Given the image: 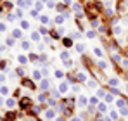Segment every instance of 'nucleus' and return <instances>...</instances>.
I'll list each match as a JSON object with an SVG mask.
<instances>
[{"instance_id": "obj_28", "label": "nucleus", "mask_w": 128, "mask_h": 121, "mask_svg": "<svg viewBox=\"0 0 128 121\" xmlns=\"http://www.w3.org/2000/svg\"><path fill=\"white\" fill-rule=\"evenodd\" d=\"M116 105H118V107H123V105H126V102H125V100H121V99H119V100L116 102Z\"/></svg>"}, {"instance_id": "obj_20", "label": "nucleus", "mask_w": 128, "mask_h": 121, "mask_svg": "<svg viewBox=\"0 0 128 121\" xmlns=\"http://www.w3.org/2000/svg\"><path fill=\"white\" fill-rule=\"evenodd\" d=\"M0 94H2V95H7V94H9V88H7V87H2V88H0Z\"/></svg>"}, {"instance_id": "obj_14", "label": "nucleus", "mask_w": 128, "mask_h": 121, "mask_svg": "<svg viewBox=\"0 0 128 121\" xmlns=\"http://www.w3.org/2000/svg\"><path fill=\"white\" fill-rule=\"evenodd\" d=\"M64 23V16H57L56 17V24H62Z\"/></svg>"}, {"instance_id": "obj_41", "label": "nucleus", "mask_w": 128, "mask_h": 121, "mask_svg": "<svg viewBox=\"0 0 128 121\" xmlns=\"http://www.w3.org/2000/svg\"><path fill=\"white\" fill-rule=\"evenodd\" d=\"M5 66H7V62H5V61H2V62H0V68H2V69H4Z\"/></svg>"}, {"instance_id": "obj_39", "label": "nucleus", "mask_w": 128, "mask_h": 121, "mask_svg": "<svg viewBox=\"0 0 128 121\" xmlns=\"http://www.w3.org/2000/svg\"><path fill=\"white\" fill-rule=\"evenodd\" d=\"M106 102H112V95H106Z\"/></svg>"}, {"instance_id": "obj_11", "label": "nucleus", "mask_w": 128, "mask_h": 121, "mask_svg": "<svg viewBox=\"0 0 128 121\" xmlns=\"http://www.w3.org/2000/svg\"><path fill=\"white\" fill-rule=\"evenodd\" d=\"M76 50H78L80 54H83V52H85V45H83V43H78V45H76Z\"/></svg>"}, {"instance_id": "obj_10", "label": "nucleus", "mask_w": 128, "mask_h": 121, "mask_svg": "<svg viewBox=\"0 0 128 121\" xmlns=\"http://www.w3.org/2000/svg\"><path fill=\"white\" fill-rule=\"evenodd\" d=\"M33 80H42V73L40 71H33Z\"/></svg>"}, {"instance_id": "obj_21", "label": "nucleus", "mask_w": 128, "mask_h": 121, "mask_svg": "<svg viewBox=\"0 0 128 121\" xmlns=\"http://www.w3.org/2000/svg\"><path fill=\"white\" fill-rule=\"evenodd\" d=\"M45 116H47V119H52V118H54V111H47Z\"/></svg>"}, {"instance_id": "obj_50", "label": "nucleus", "mask_w": 128, "mask_h": 121, "mask_svg": "<svg viewBox=\"0 0 128 121\" xmlns=\"http://www.w3.org/2000/svg\"><path fill=\"white\" fill-rule=\"evenodd\" d=\"M40 121H42V119H40Z\"/></svg>"}, {"instance_id": "obj_22", "label": "nucleus", "mask_w": 128, "mask_h": 121, "mask_svg": "<svg viewBox=\"0 0 128 121\" xmlns=\"http://www.w3.org/2000/svg\"><path fill=\"white\" fill-rule=\"evenodd\" d=\"M121 66L123 69H128V59H121Z\"/></svg>"}, {"instance_id": "obj_16", "label": "nucleus", "mask_w": 128, "mask_h": 121, "mask_svg": "<svg viewBox=\"0 0 128 121\" xmlns=\"http://www.w3.org/2000/svg\"><path fill=\"white\" fill-rule=\"evenodd\" d=\"M21 28H22V30H28V28H29V23H28V21H21Z\"/></svg>"}, {"instance_id": "obj_5", "label": "nucleus", "mask_w": 128, "mask_h": 121, "mask_svg": "<svg viewBox=\"0 0 128 121\" xmlns=\"http://www.w3.org/2000/svg\"><path fill=\"white\" fill-rule=\"evenodd\" d=\"M67 88H69V85H67V83H61V87H59V92H61V94H66Z\"/></svg>"}, {"instance_id": "obj_33", "label": "nucleus", "mask_w": 128, "mask_h": 121, "mask_svg": "<svg viewBox=\"0 0 128 121\" xmlns=\"http://www.w3.org/2000/svg\"><path fill=\"white\" fill-rule=\"evenodd\" d=\"M14 118H16V114H14V112H9V114H7V119H9V121H12Z\"/></svg>"}, {"instance_id": "obj_47", "label": "nucleus", "mask_w": 128, "mask_h": 121, "mask_svg": "<svg viewBox=\"0 0 128 121\" xmlns=\"http://www.w3.org/2000/svg\"><path fill=\"white\" fill-rule=\"evenodd\" d=\"M0 121H2V116H0Z\"/></svg>"}, {"instance_id": "obj_17", "label": "nucleus", "mask_w": 128, "mask_h": 121, "mask_svg": "<svg viewBox=\"0 0 128 121\" xmlns=\"http://www.w3.org/2000/svg\"><path fill=\"white\" fill-rule=\"evenodd\" d=\"M119 112H121L123 116H126V114H128V109H126V105H123V107H119Z\"/></svg>"}, {"instance_id": "obj_6", "label": "nucleus", "mask_w": 128, "mask_h": 121, "mask_svg": "<svg viewBox=\"0 0 128 121\" xmlns=\"http://www.w3.org/2000/svg\"><path fill=\"white\" fill-rule=\"evenodd\" d=\"M17 61L22 64V66H24V64H28V57H26V55H19V57H17Z\"/></svg>"}, {"instance_id": "obj_34", "label": "nucleus", "mask_w": 128, "mask_h": 121, "mask_svg": "<svg viewBox=\"0 0 128 121\" xmlns=\"http://www.w3.org/2000/svg\"><path fill=\"white\" fill-rule=\"evenodd\" d=\"M64 9H66V7H64L62 4H59V5H57V11H59V12H64Z\"/></svg>"}, {"instance_id": "obj_15", "label": "nucleus", "mask_w": 128, "mask_h": 121, "mask_svg": "<svg viewBox=\"0 0 128 121\" xmlns=\"http://www.w3.org/2000/svg\"><path fill=\"white\" fill-rule=\"evenodd\" d=\"M12 37L14 38H21V30H14L12 31Z\"/></svg>"}, {"instance_id": "obj_31", "label": "nucleus", "mask_w": 128, "mask_h": 121, "mask_svg": "<svg viewBox=\"0 0 128 121\" xmlns=\"http://www.w3.org/2000/svg\"><path fill=\"white\" fill-rule=\"evenodd\" d=\"M94 52H95V55H99V57H102V50H100V48H94Z\"/></svg>"}, {"instance_id": "obj_12", "label": "nucleus", "mask_w": 128, "mask_h": 121, "mask_svg": "<svg viewBox=\"0 0 128 121\" xmlns=\"http://www.w3.org/2000/svg\"><path fill=\"white\" fill-rule=\"evenodd\" d=\"M97 105H99V107H97V109H99L100 112H104V111L107 109V105H106V104H102V102H99V104H97Z\"/></svg>"}, {"instance_id": "obj_48", "label": "nucleus", "mask_w": 128, "mask_h": 121, "mask_svg": "<svg viewBox=\"0 0 128 121\" xmlns=\"http://www.w3.org/2000/svg\"><path fill=\"white\" fill-rule=\"evenodd\" d=\"M126 5H128V0H126Z\"/></svg>"}, {"instance_id": "obj_42", "label": "nucleus", "mask_w": 128, "mask_h": 121, "mask_svg": "<svg viewBox=\"0 0 128 121\" xmlns=\"http://www.w3.org/2000/svg\"><path fill=\"white\" fill-rule=\"evenodd\" d=\"M4 81H5V76H4V74H0V83H4Z\"/></svg>"}, {"instance_id": "obj_7", "label": "nucleus", "mask_w": 128, "mask_h": 121, "mask_svg": "<svg viewBox=\"0 0 128 121\" xmlns=\"http://www.w3.org/2000/svg\"><path fill=\"white\" fill-rule=\"evenodd\" d=\"M5 105H7V107H11V109H12L14 105H16V100H14V99H9V100L5 102Z\"/></svg>"}, {"instance_id": "obj_44", "label": "nucleus", "mask_w": 128, "mask_h": 121, "mask_svg": "<svg viewBox=\"0 0 128 121\" xmlns=\"http://www.w3.org/2000/svg\"><path fill=\"white\" fill-rule=\"evenodd\" d=\"M64 4H66V5H69V4H71V0H64Z\"/></svg>"}, {"instance_id": "obj_18", "label": "nucleus", "mask_w": 128, "mask_h": 121, "mask_svg": "<svg viewBox=\"0 0 128 121\" xmlns=\"http://www.w3.org/2000/svg\"><path fill=\"white\" fill-rule=\"evenodd\" d=\"M61 59L62 61H67V59H71V57H69V54H67V52H62L61 54Z\"/></svg>"}, {"instance_id": "obj_37", "label": "nucleus", "mask_w": 128, "mask_h": 121, "mask_svg": "<svg viewBox=\"0 0 128 121\" xmlns=\"http://www.w3.org/2000/svg\"><path fill=\"white\" fill-rule=\"evenodd\" d=\"M7 45H14V38H7Z\"/></svg>"}, {"instance_id": "obj_19", "label": "nucleus", "mask_w": 128, "mask_h": 121, "mask_svg": "<svg viewBox=\"0 0 128 121\" xmlns=\"http://www.w3.org/2000/svg\"><path fill=\"white\" fill-rule=\"evenodd\" d=\"M21 47H22V50H29V43H28V42H22Z\"/></svg>"}, {"instance_id": "obj_45", "label": "nucleus", "mask_w": 128, "mask_h": 121, "mask_svg": "<svg viewBox=\"0 0 128 121\" xmlns=\"http://www.w3.org/2000/svg\"><path fill=\"white\" fill-rule=\"evenodd\" d=\"M125 90H126V94H128V83H126V85H125Z\"/></svg>"}, {"instance_id": "obj_36", "label": "nucleus", "mask_w": 128, "mask_h": 121, "mask_svg": "<svg viewBox=\"0 0 128 121\" xmlns=\"http://www.w3.org/2000/svg\"><path fill=\"white\" fill-rule=\"evenodd\" d=\"M90 102H92L94 105H97V104H99V100H97V99H95V97H92V99H90Z\"/></svg>"}, {"instance_id": "obj_38", "label": "nucleus", "mask_w": 128, "mask_h": 121, "mask_svg": "<svg viewBox=\"0 0 128 121\" xmlns=\"http://www.w3.org/2000/svg\"><path fill=\"white\" fill-rule=\"evenodd\" d=\"M97 92H99V97H106V92L104 90H97Z\"/></svg>"}, {"instance_id": "obj_1", "label": "nucleus", "mask_w": 128, "mask_h": 121, "mask_svg": "<svg viewBox=\"0 0 128 121\" xmlns=\"http://www.w3.org/2000/svg\"><path fill=\"white\" fill-rule=\"evenodd\" d=\"M28 107H31V100H29V99H22L21 100V109H28Z\"/></svg>"}, {"instance_id": "obj_30", "label": "nucleus", "mask_w": 128, "mask_h": 121, "mask_svg": "<svg viewBox=\"0 0 128 121\" xmlns=\"http://www.w3.org/2000/svg\"><path fill=\"white\" fill-rule=\"evenodd\" d=\"M121 31H123L121 26H114V33H116V35H121Z\"/></svg>"}, {"instance_id": "obj_13", "label": "nucleus", "mask_w": 128, "mask_h": 121, "mask_svg": "<svg viewBox=\"0 0 128 121\" xmlns=\"http://www.w3.org/2000/svg\"><path fill=\"white\" fill-rule=\"evenodd\" d=\"M40 23L42 24H49V17L47 16H40Z\"/></svg>"}, {"instance_id": "obj_43", "label": "nucleus", "mask_w": 128, "mask_h": 121, "mask_svg": "<svg viewBox=\"0 0 128 121\" xmlns=\"http://www.w3.org/2000/svg\"><path fill=\"white\" fill-rule=\"evenodd\" d=\"M71 121H81V118H76V116H74V118H71Z\"/></svg>"}, {"instance_id": "obj_9", "label": "nucleus", "mask_w": 128, "mask_h": 121, "mask_svg": "<svg viewBox=\"0 0 128 121\" xmlns=\"http://www.w3.org/2000/svg\"><path fill=\"white\" fill-rule=\"evenodd\" d=\"M87 85H88L90 88H95V87H97V81H95V80H87Z\"/></svg>"}, {"instance_id": "obj_4", "label": "nucleus", "mask_w": 128, "mask_h": 121, "mask_svg": "<svg viewBox=\"0 0 128 121\" xmlns=\"http://www.w3.org/2000/svg\"><path fill=\"white\" fill-rule=\"evenodd\" d=\"M22 85H24V87H28V88H35L33 81H31V80H26V78H24V80H22Z\"/></svg>"}, {"instance_id": "obj_25", "label": "nucleus", "mask_w": 128, "mask_h": 121, "mask_svg": "<svg viewBox=\"0 0 128 121\" xmlns=\"http://www.w3.org/2000/svg\"><path fill=\"white\" fill-rule=\"evenodd\" d=\"M71 43H73V40H71V38H64V45H66V47H69Z\"/></svg>"}, {"instance_id": "obj_32", "label": "nucleus", "mask_w": 128, "mask_h": 121, "mask_svg": "<svg viewBox=\"0 0 128 121\" xmlns=\"http://www.w3.org/2000/svg\"><path fill=\"white\" fill-rule=\"evenodd\" d=\"M99 68H100V69H106V68H107V64L104 62V61H100V62H99Z\"/></svg>"}, {"instance_id": "obj_8", "label": "nucleus", "mask_w": 128, "mask_h": 121, "mask_svg": "<svg viewBox=\"0 0 128 121\" xmlns=\"http://www.w3.org/2000/svg\"><path fill=\"white\" fill-rule=\"evenodd\" d=\"M76 78H78V81H87V74L85 73H78Z\"/></svg>"}, {"instance_id": "obj_35", "label": "nucleus", "mask_w": 128, "mask_h": 121, "mask_svg": "<svg viewBox=\"0 0 128 121\" xmlns=\"http://www.w3.org/2000/svg\"><path fill=\"white\" fill-rule=\"evenodd\" d=\"M92 26H94V28H99V21L94 19V21H92Z\"/></svg>"}, {"instance_id": "obj_3", "label": "nucleus", "mask_w": 128, "mask_h": 121, "mask_svg": "<svg viewBox=\"0 0 128 121\" xmlns=\"http://www.w3.org/2000/svg\"><path fill=\"white\" fill-rule=\"evenodd\" d=\"M49 85H50L49 80H40V88H42V90H47V88H49Z\"/></svg>"}, {"instance_id": "obj_46", "label": "nucleus", "mask_w": 128, "mask_h": 121, "mask_svg": "<svg viewBox=\"0 0 128 121\" xmlns=\"http://www.w3.org/2000/svg\"><path fill=\"white\" fill-rule=\"evenodd\" d=\"M0 105H2V99H0Z\"/></svg>"}, {"instance_id": "obj_23", "label": "nucleus", "mask_w": 128, "mask_h": 121, "mask_svg": "<svg viewBox=\"0 0 128 121\" xmlns=\"http://www.w3.org/2000/svg\"><path fill=\"white\" fill-rule=\"evenodd\" d=\"M31 38H33L35 42H38V40H40V33H36V31H35V33L31 35Z\"/></svg>"}, {"instance_id": "obj_26", "label": "nucleus", "mask_w": 128, "mask_h": 121, "mask_svg": "<svg viewBox=\"0 0 128 121\" xmlns=\"http://www.w3.org/2000/svg\"><path fill=\"white\" fill-rule=\"evenodd\" d=\"M116 118H118V112L116 111H111V121H114Z\"/></svg>"}, {"instance_id": "obj_27", "label": "nucleus", "mask_w": 128, "mask_h": 121, "mask_svg": "<svg viewBox=\"0 0 128 121\" xmlns=\"http://www.w3.org/2000/svg\"><path fill=\"white\" fill-rule=\"evenodd\" d=\"M118 83H119V81L116 80V78H112V80H109V85H112V87H116Z\"/></svg>"}, {"instance_id": "obj_49", "label": "nucleus", "mask_w": 128, "mask_h": 121, "mask_svg": "<svg viewBox=\"0 0 128 121\" xmlns=\"http://www.w3.org/2000/svg\"><path fill=\"white\" fill-rule=\"evenodd\" d=\"M99 121H102V119H99Z\"/></svg>"}, {"instance_id": "obj_29", "label": "nucleus", "mask_w": 128, "mask_h": 121, "mask_svg": "<svg viewBox=\"0 0 128 121\" xmlns=\"http://www.w3.org/2000/svg\"><path fill=\"white\" fill-rule=\"evenodd\" d=\"M35 7H36V11H42V9H43V4H42V2H36Z\"/></svg>"}, {"instance_id": "obj_40", "label": "nucleus", "mask_w": 128, "mask_h": 121, "mask_svg": "<svg viewBox=\"0 0 128 121\" xmlns=\"http://www.w3.org/2000/svg\"><path fill=\"white\" fill-rule=\"evenodd\" d=\"M0 31H5V24L4 23H0Z\"/></svg>"}, {"instance_id": "obj_24", "label": "nucleus", "mask_w": 128, "mask_h": 121, "mask_svg": "<svg viewBox=\"0 0 128 121\" xmlns=\"http://www.w3.org/2000/svg\"><path fill=\"white\" fill-rule=\"evenodd\" d=\"M95 37H97L95 31H88V33H87V38H95Z\"/></svg>"}, {"instance_id": "obj_2", "label": "nucleus", "mask_w": 128, "mask_h": 121, "mask_svg": "<svg viewBox=\"0 0 128 121\" xmlns=\"http://www.w3.org/2000/svg\"><path fill=\"white\" fill-rule=\"evenodd\" d=\"M87 102H88L87 97H80L78 99V107H87Z\"/></svg>"}]
</instances>
